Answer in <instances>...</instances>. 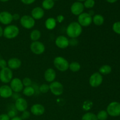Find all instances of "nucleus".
Wrapping results in <instances>:
<instances>
[{"mask_svg":"<svg viewBox=\"0 0 120 120\" xmlns=\"http://www.w3.org/2000/svg\"><path fill=\"white\" fill-rule=\"evenodd\" d=\"M83 32V27L77 22H72L69 23L66 28V34L70 38H77Z\"/></svg>","mask_w":120,"mask_h":120,"instance_id":"f257e3e1","label":"nucleus"},{"mask_svg":"<svg viewBox=\"0 0 120 120\" xmlns=\"http://www.w3.org/2000/svg\"><path fill=\"white\" fill-rule=\"evenodd\" d=\"M19 29L15 25H9L4 29L3 36L7 39H13L18 36Z\"/></svg>","mask_w":120,"mask_h":120,"instance_id":"f03ea898","label":"nucleus"},{"mask_svg":"<svg viewBox=\"0 0 120 120\" xmlns=\"http://www.w3.org/2000/svg\"><path fill=\"white\" fill-rule=\"evenodd\" d=\"M53 64L57 70L64 72L69 69V63L67 59L62 56H57L53 60Z\"/></svg>","mask_w":120,"mask_h":120,"instance_id":"7ed1b4c3","label":"nucleus"},{"mask_svg":"<svg viewBox=\"0 0 120 120\" xmlns=\"http://www.w3.org/2000/svg\"><path fill=\"white\" fill-rule=\"evenodd\" d=\"M13 79V71L8 67L0 70V81L2 83L7 84L10 83Z\"/></svg>","mask_w":120,"mask_h":120,"instance_id":"20e7f679","label":"nucleus"},{"mask_svg":"<svg viewBox=\"0 0 120 120\" xmlns=\"http://www.w3.org/2000/svg\"><path fill=\"white\" fill-rule=\"evenodd\" d=\"M106 111L109 116L111 117H118L120 116V103L112 101L108 105Z\"/></svg>","mask_w":120,"mask_h":120,"instance_id":"39448f33","label":"nucleus"},{"mask_svg":"<svg viewBox=\"0 0 120 120\" xmlns=\"http://www.w3.org/2000/svg\"><path fill=\"white\" fill-rule=\"evenodd\" d=\"M49 90L55 96H59L64 92V87L60 82L54 81L49 84Z\"/></svg>","mask_w":120,"mask_h":120,"instance_id":"423d86ee","label":"nucleus"},{"mask_svg":"<svg viewBox=\"0 0 120 120\" xmlns=\"http://www.w3.org/2000/svg\"><path fill=\"white\" fill-rule=\"evenodd\" d=\"M19 20L21 25L26 29H32L35 25V20L30 15H23Z\"/></svg>","mask_w":120,"mask_h":120,"instance_id":"0eeeda50","label":"nucleus"},{"mask_svg":"<svg viewBox=\"0 0 120 120\" xmlns=\"http://www.w3.org/2000/svg\"><path fill=\"white\" fill-rule=\"evenodd\" d=\"M77 22L82 27H87L93 23V17L88 12H83L78 16Z\"/></svg>","mask_w":120,"mask_h":120,"instance_id":"6e6552de","label":"nucleus"},{"mask_svg":"<svg viewBox=\"0 0 120 120\" xmlns=\"http://www.w3.org/2000/svg\"><path fill=\"white\" fill-rule=\"evenodd\" d=\"M30 49L32 52L36 55L43 54L45 51V46L42 42L40 41L32 42L30 45Z\"/></svg>","mask_w":120,"mask_h":120,"instance_id":"1a4fd4ad","label":"nucleus"},{"mask_svg":"<svg viewBox=\"0 0 120 120\" xmlns=\"http://www.w3.org/2000/svg\"><path fill=\"white\" fill-rule=\"evenodd\" d=\"M103 81V75L99 72H95L89 78V84L92 87H97L102 84Z\"/></svg>","mask_w":120,"mask_h":120,"instance_id":"9d476101","label":"nucleus"},{"mask_svg":"<svg viewBox=\"0 0 120 120\" xmlns=\"http://www.w3.org/2000/svg\"><path fill=\"white\" fill-rule=\"evenodd\" d=\"M9 86L11 88L12 90L14 93H19L21 92L23 90L24 86L22 83V80L19 78H13L10 82V86Z\"/></svg>","mask_w":120,"mask_h":120,"instance_id":"9b49d317","label":"nucleus"},{"mask_svg":"<svg viewBox=\"0 0 120 120\" xmlns=\"http://www.w3.org/2000/svg\"><path fill=\"white\" fill-rule=\"evenodd\" d=\"M55 45L57 48L64 49L69 46V39L64 35L57 36L55 40Z\"/></svg>","mask_w":120,"mask_h":120,"instance_id":"f8f14e48","label":"nucleus"},{"mask_svg":"<svg viewBox=\"0 0 120 120\" xmlns=\"http://www.w3.org/2000/svg\"><path fill=\"white\" fill-rule=\"evenodd\" d=\"M13 21L12 14L8 11H2L0 12V23L4 25H9Z\"/></svg>","mask_w":120,"mask_h":120,"instance_id":"ddd939ff","label":"nucleus"},{"mask_svg":"<svg viewBox=\"0 0 120 120\" xmlns=\"http://www.w3.org/2000/svg\"><path fill=\"white\" fill-rule=\"evenodd\" d=\"M28 107V102L24 98L21 97L15 100V109H16V111L22 112L24 111L27 110Z\"/></svg>","mask_w":120,"mask_h":120,"instance_id":"4468645a","label":"nucleus"},{"mask_svg":"<svg viewBox=\"0 0 120 120\" xmlns=\"http://www.w3.org/2000/svg\"><path fill=\"white\" fill-rule=\"evenodd\" d=\"M84 7L83 4L81 2H79V1L73 3L70 7L71 12L74 15H76V16H79L81 14H82L84 11Z\"/></svg>","mask_w":120,"mask_h":120,"instance_id":"2eb2a0df","label":"nucleus"},{"mask_svg":"<svg viewBox=\"0 0 120 120\" xmlns=\"http://www.w3.org/2000/svg\"><path fill=\"white\" fill-rule=\"evenodd\" d=\"M13 91L9 86L4 84L0 87V97L3 98H8L12 97Z\"/></svg>","mask_w":120,"mask_h":120,"instance_id":"dca6fc26","label":"nucleus"},{"mask_svg":"<svg viewBox=\"0 0 120 120\" xmlns=\"http://www.w3.org/2000/svg\"><path fill=\"white\" fill-rule=\"evenodd\" d=\"M30 113L35 116H41L45 112V108L41 104H35L30 107Z\"/></svg>","mask_w":120,"mask_h":120,"instance_id":"f3484780","label":"nucleus"},{"mask_svg":"<svg viewBox=\"0 0 120 120\" xmlns=\"http://www.w3.org/2000/svg\"><path fill=\"white\" fill-rule=\"evenodd\" d=\"M21 65H22L21 60L19 59L16 57H12L7 61V67L12 70L19 69Z\"/></svg>","mask_w":120,"mask_h":120,"instance_id":"a211bd4d","label":"nucleus"},{"mask_svg":"<svg viewBox=\"0 0 120 120\" xmlns=\"http://www.w3.org/2000/svg\"><path fill=\"white\" fill-rule=\"evenodd\" d=\"M56 77V72L55 70L52 68H48L45 70L44 73V79L48 83L55 81Z\"/></svg>","mask_w":120,"mask_h":120,"instance_id":"6ab92c4d","label":"nucleus"},{"mask_svg":"<svg viewBox=\"0 0 120 120\" xmlns=\"http://www.w3.org/2000/svg\"><path fill=\"white\" fill-rule=\"evenodd\" d=\"M44 9L40 7H36L32 10L30 16L35 20H39L42 19L44 16Z\"/></svg>","mask_w":120,"mask_h":120,"instance_id":"aec40b11","label":"nucleus"},{"mask_svg":"<svg viewBox=\"0 0 120 120\" xmlns=\"http://www.w3.org/2000/svg\"><path fill=\"white\" fill-rule=\"evenodd\" d=\"M45 25L46 28L48 30H53L55 28H56V25H57V21H56V19L55 18L50 17L48 18L45 21Z\"/></svg>","mask_w":120,"mask_h":120,"instance_id":"412c9836","label":"nucleus"},{"mask_svg":"<svg viewBox=\"0 0 120 120\" xmlns=\"http://www.w3.org/2000/svg\"><path fill=\"white\" fill-rule=\"evenodd\" d=\"M30 40L32 42L38 41L41 37V32L38 29H34L32 30L29 35Z\"/></svg>","mask_w":120,"mask_h":120,"instance_id":"4be33fe9","label":"nucleus"},{"mask_svg":"<svg viewBox=\"0 0 120 120\" xmlns=\"http://www.w3.org/2000/svg\"><path fill=\"white\" fill-rule=\"evenodd\" d=\"M93 22L97 26H101L104 23V18L100 14H96L93 17Z\"/></svg>","mask_w":120,"mask_h":120,"instance_id":"5701e85b","label":"nucleus"},{"mask_svg":"<svg viewBox=\"0 0 120 120\" xmlns=\"http://www.w3.org/2000/svg\"><path fill=\"white\" fill-rule=\"evenodd\" d=\"M42 8L45 10H50L55 6V1L53 0H43L42 4Z\"/></svg>","mask_w":120,"mask_h":120,"instance_id":"b1692460","label":"nucleus"},{"mask_svg":"<svg viewBox=\"0 0 120 120\" xmlns=\"http://www.w3.org/2000/svg\"><path fill=\"white\" fill-rule=\"evenodd\" d=\"M112 71V68L110 65L104 64L101 66L99 69V73L101 75H109Z\"/></svg>","mask_w":120,"mask_h":120,"instance_id":"393cba45","label":"nucleus"},{"mask_svg":"<svg viewBox=\"0 0 120 120\" xmlns=\"http://www.w3.org/2000/svg\"><path fill=\"white\" fill-rule=\"evenodd\" d=\"M22 93H23V95H25V96L30 97L35 94V90L32 86L29 87H25L22 90Z\"/></svg>","mask_w":120,"mask_h":120,"instance_id":"a878e982","label":"nucleus"},{"mask_svg":"<svg viewBox=\"0 0 120 120\" xmlns=\"http://www.w3.org/2000/svg\"><path fill=\"white\" fill-rule=\"evenodd\" d=\"M81 69V65L79 62H72L69 63V69L72 72H77Z\"/></svg>","mask_w":120,"mask_h":120,"instance_id":"bb28decb","label":"nucleus"},{"mask_svg":"<svg viewBox=\"0 0 120 120\" xmlns=\"http://www.w3.org/2000/svg\"><path fill=\"white\" fill-rule=\"evenodd\" d=\"M81 120H98L95 114L91 112H87L84 114L82 117Z\"/></svg>","mask_w":120,"mask_h":120,"instance_id":"cd10ccee","label":"nucleus"},{"mask_svg":"<svg viewBox=\"0 0 120 120\" xmlns=\"http://www.w3.org/2000/svg\"><path fill=\"white\" fill-rule=\"evenodd\" d=\"M96 116L98 120H106L107 119L109 114L105 110H101L97 113Z\"/></svg>","mask_w":120,"mask_h":120,"instance_id":"c85d7f7f","label":"nucleus"},{"mask_svg":"<svg viewBox=\"0 0 120 120\" xmlns=\"http://www.w3.org/2000/svg\"><path fill=\"white\" fill-rule=\"evenodd\" d=\"M83 5H84V8H87V9H91L94 7L95 1L94 0H86Z\"/></svg>","mask_w":120,"mask_h":120,"instance_id":"c756f323","label":"nucleus"},{"mask_svg":"<svg viewBox=\"0 0 120 120\" xmlns=\"http://www.w3.org/2000/svg\"><path fill=\"white\" fill-rule=\"evenodd\" d=\"M39 91L43 94H45L49 91V85L43 83L39 87Z\"/></svg>","mask_w":120,"mask_h":120,"instance_id":"7c9ffc66","label":"nucleus"},{"mask_svg":"<svg viewBox=\"0 0 120 120\" xmlns=\"http://www.w3.org/2000/svg\"><path fill=\"white\" fill-rule=\"evenodd\" d=\"M93 105V103L89 100H87L83 103V109L84 111H89L91 109Z\"/></svg>","mask_w":120,"mask_h":120,"instance_id":"2f4dec72","label":"nucleus"},{"mask_svg":"<svg viewBox=\"0 0 120 120\" xmlns=\"http://www.w3.org/2000/svg\"><path fill=\"white\" fill-rule=\"evenodd\" d=\"M112 30L117 34L120 35V21L116 22L112 25Z\"/></svg>","mask_w":120,"mask_h":120,"instance_id":"473e14b6","label":"nucleus"},{"mask_svg":"<svg viewBox=\"0 0 120 120\" xmlns=\"http://www.w3.org/2000/svg\"><path fill=\"white\" fill-rule=\"evenodd\" d=\"M22 83H23V86L25 87H29L31 86L32 83V81L31 79L29 77H25L22 79Z\"/></svg>","mask_w":120,"mask_h":120,"instance_id":"72a5a7b5","label":"nucleus"},{"mask_svg":"<svg viewBox=\"0 0 120 120\" xmlns=\"http://www.w3.org/2000/svg\"><path fill=\"white\" fill-rule=\"evenodd\" d=\"M30 112L26 110V111H24L23 112H22V114H21V116L20 117L22 118V120H24L28 119V118L30 117Z\"/></svg>","mask_w":120,"mask_h":120,"instance_id":"f704fd0d","label":"nucleus"},{"mask_svg":"<svg viewBox=\"0 0 120 120\" xmlns=\"http://www.w3.org/2000/svg\"><path fill=\"white\" fill-rule=\"evenodd\" d=\"M8 116H9V118L11 119V118H14V117H16V115H17V112H16V110H14V109H11V110H9L7 113Z\"/></svg>","mask_w":120,"mask_h":120,"instance_id":"c9c22d12","label":"nucleus"},{"mask_svg":"<svg viewBox=\"0 0 120 120\" xmlns=\"http://www.w3.org/2000/svg\"><path fill=\"white\" fill-rule=\"evenodd\" d=\"M79 43L78 40L77 38H70L69 39V46H76Z\"/></svg>","mask_w":120,"mask_h":120,"instance_id":"e433bc0d","label":"nucleus"},{"mask_svg":"<svg viewBox=\"0 0 120 120\" xmlns=\"http://www.w3.org/2000/svg\"><path fill=\"white\" fill-rule=\"evenodd\" d=\"M7 67V62L4 59L1 58L0 59V69H2Z\"/></svg>","mask_w":120,"mask_h":120,"instance_id":"4c0bfd02","label":"nucleus"},{"mask_svg":"<svg viewBox=\"0 0 120 120\" xmlns=\"http://www.w3.org/2000/svg\"><path fill=\"white\" fill-rule=\"evenodd\" d=\"M11 118L7 114H0V120H10Z\"/></svg>","mask_w":120,"mask_h":120,"instance_id":"58836bf2","label":"nucleus"},{"mask_svg":"<svg viewBox=\"0 0 120 120\" xmlns=\"http://www.w3.org/2000/svg\"><path fill=\"white\" fill-rule=\"evenodd\" d=\"M64 16L62 15H59L56 19L57 22H59V23H62V22L64 21Z\"/></svg>","mask_w":120,"mask_h":120,"instance_id":"ea45409f","label":"nucleus"},{"mask_svg":"<svg viewBox=\"0 0 120 120\" xmlns=\"http://www.w3.org/2000/svg\"><path fill=\"white\" fill-rule=\"evenodd\" d=\"M36 0H21V2L25 5H30L35 2Z\"/></svg>","mask_w":120,"mask_h":120,"instance_id":"a19ab883","label":"nucleus"},{"mask_svg":"<svg viewBox=\"0 0 120 120\" xmlns=\"http://www.w3.org/2000/svg\"><path fill=\"white\" fill-rule=\"evenodd\" d=\"M12 18H13V20H15V21H18V20L20 19V18H21L19 14H16V13L13 14Z\"/></svg>","mask_w":120,"mask_h":120,"instance_id":"79ce46f5","label":"nucleus"},{"mask_svg":"<svg viewBox=\"0 0 120 120\" xmlns=\"http://www.w3.org/2000/svg\"><path fill=\"white\" fill-rule=\"evenodd\" d=\"M12 97V98H14L15 100H17L18 98H20V97H21V96H20L19 94L18 93H13Z\"/></svg>","mask_w":120,"mask_h":120,"instance_id":"37998d69","label":"nucleus"},{"mask_svg":"<svg viewBox=\"0 0 120 120\" xmlns=\"http://www.w3.org/2000/svg\"><path fill=\"white\" fill-rule=\"evenodd\" d=\"M3 33H4V29L0 25V38L3 36Z\"/></svg>","mask_w":120,"mask_h":120,"instance_id":"c03bdc74","label":"nucleus"},{"mask_svg":"<svg viewBox=\"0 0 120 120\" xmlns=\"http://www.w3.org/2000/svg\"><path fill=\"white\" fill-rule=\"evenodd\" d=\"M10 120H22V118L20 117H18V116H16V117H14V118H11Z\"/></svg>","mask_w":120,"mask_h":120,"instance_id":"a18cd8bd","label":"nucleus"},{"mask_svg":"<svg viewBox=\"0 0 120 120\" xmlns=\"http://www.w3.org/2000/svg\"><path fill=\"white\" fill-rule=\"evenodd\" d=\"M107 2H109V3H111V4H112V3H115L116 2H117V0H106Z\"/></svg>","mask_w":120,"mask_h":120,"instance_id":"49530a36","label":"nucleus"},{"mask_svg":"<svg viewBox=\"0 0 120 120\" xmlns=\"http://www.w3.org/2000/svg\"><path fill=\"white\" fill-rule=\"evenodd\" d=\"M88 13H89V14H90V15H91V16H92V17H93V16H94V12L93 11H92V10L90 11H89Z\"/></svg>","mask_w":120,"mask_h":120,"instance_id":"de8ad7c7","label":"nucleus"},{"mask_svg":"<svg viewBox=\"0 0 120 120\" xmlns=\"http://www.w3.org/2000/svg\"><path fill=\"white\" fill-rule=\"evenodd\" d=\"M8 1H9V0H0V1L2 2H6Z\"/></svg>","mask_w":120,"mask_h":120,"instance_id":"09e8293b","label":"nucleus"},{"mask_svg":"<svg viewBox=\"0 0 120 120\" xmlns=\"http://www.w3.org/2000/svg\"><path fill=\"white\" fill-rule=\"evenodd\" d=\"M77 1H78L79 2H83V1H84H84H85L86 0H77Z\"/></svg>","mask_w":120,"mask_h":120,"instance_id":"8fccbe9b","label":"nucleus"},{"mask_svg":"<svg viewBox=\"0 0 120 120\" xmlns=\"http://www.w3.org/2000/svg\"><path fill=\"white\" fill-rule=\"evenodd\" d=\"M53 1H58V0H53Z\"/></svg>","mask_w":120,"mask_h":120,"instance_id":"3c124183","label":"nucleus"},{"mask_svg":"<svg viewBox=\"0 0 120 120\" xmlns=\"http://www.w3.org/2000/svg\"><path fill=\"white\" fill-rule=\"evenodd\" d=\"M1 59V56H0V59Z\"/></svg>","mask_w":120,"mask_h":120,"instance_id":"603ef678","label":"nucleus"},{"mask_svg":"<svg viewBox=\"0 0 120 120\" xmlns=\"http://www.w3.org/2000/svg\"></svg>","mask_w":120,"mask_h":120,"instance_id":"864d4df0","label":"nucleus"}]
</instances>
